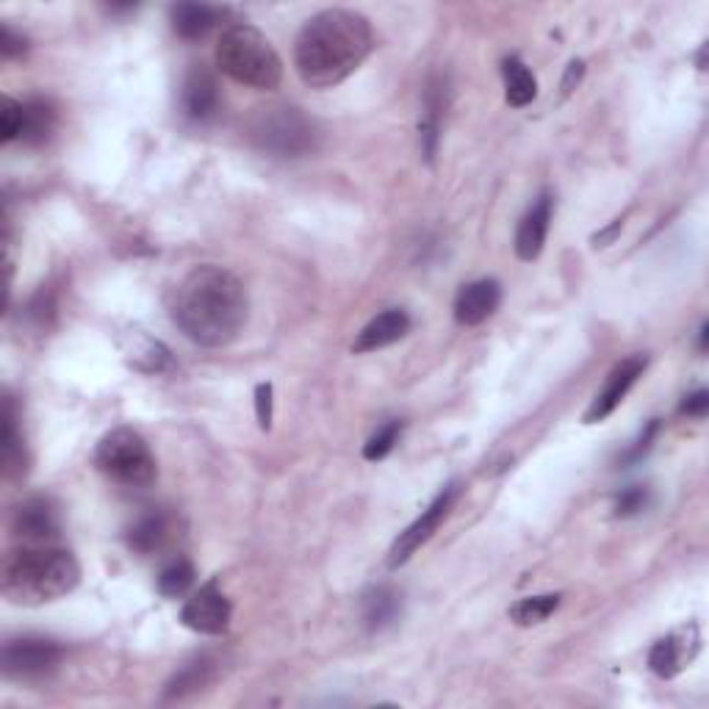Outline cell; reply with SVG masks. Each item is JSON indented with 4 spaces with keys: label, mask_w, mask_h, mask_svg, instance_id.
Instances as JSON below:
<instances>
[{
    "label": "cell",
    "mask_w": 709,
    "mask_h": 709,
    "mask_svg": "<svg viewBox=\"0 0 709 709\" xmlns=\"http://www.w3.org/2000/svg\"><path fill=\"white\" fill-rule=\"evenodd\" d=\"M247 288L233 272L202 263L195 266L172 294V322L200 347H227L247 322Z\"/></svg>",
    "instance_id": "6da1fadb"
},
{
    "label": "cell",
    "mask_w": 709,
    "mask_h": 709,
    "mask_svg": "<svg viewBox=\"0 0 709 709\" xmlns=\"http://www.w3.org/2000/svg\"><path fill=\"white\" fill-rule=\"evenodd\" d=\"M372 48V25L363 14L349 9H324L313 14L297 34L294 64L308 86L331 89L361 67Z\"/></svg>",
    "instance_id": "7a4b0ae2"
},
{
    "label": "cell",
    "mask_w": 709,
    "mask_h": 709,
    "mask_svg": "<svg viewBox=\"0 0 709 709\" xmlns=\"http://www.w3.org/2000/svg\"><path fill=\"white\" fill-rule=\"evenodd\" d=\"M78 582L80 565L73 551L28 544L7 557L0 590L12 605L37 607L73 594Z\"/></svg>",
    "instance_id": "3957f363"
},
{
    "label": "cell",
    "mask_w": 709,
    "mask_h": 709,
    "mask_svg": "<svg viewBox=\"0 0 709 709\" xmlns=\"http://www.w3.org/2000/svg\"><path fill=\"white\" fill-rule=\"evenodd\" d=\"M216 67L236 84L272 92L283 80V62L272 42L252 25L239 23L222 32L216 42Z\"/></svg>",
    "instance_id": "277c9868"
},
{
    "label": "cell",
    "mask_w": 709,
    "mask_h": 709,
    "mask_svg": "<svg viewBox=\"0 0 709 709\" xmlns=\"http://www.w3.org/2000/svg\"><path fill=\"white\" fill-rule=\"evenodd\" d=\"M247 136L263 153L277 159H300L316 150L319 128L302 109L286 103L261 105L247 123Z\"/></svg>",
    "instance_id": "5b68a950"
},
{
    "label": "cell",
    "mask_w": 709,
    "mask_h": 709,
    "mask_svg": "<svg viewBox=\"0 0 709 709\" xmlns=\"http://www.w3.org/2000/svg\"><path fill=\"white\" fill-rule=\"evenodd\" d=\"M95 465L123 488H150L159 477L156 455L136 430L116 427L95 449Z\"/></svg>",
    "instance_id": "8992f818"
},
{
    "label": "cell",
    "mask_w": 709,
    "mask_h": 709,
    "mask_svg": "<svg viewBox=\"0 0 709 709\" xmlns=\"http://www.w3.org/2000/svg\"><path fill=\"white\" fill-rule=\"evenodd\" d=\"M64 657V648L50 637L39 635H25L14 637L3 646V673L9 679H42L48 673H53L59 668Z\"/></svg>",
    "instance_id": "52a82bcc"
},
{
    "label": "cell",
    "mask_w": 709,
    "mask_h": 709,
    "mask_svg": "<svg viewBox=\"0 0 709 709\" xmlns=\"http://www.w3.org/2000/svg\"><path fill=\"white\" fill-rule=\"evenodd\" d=\"M458 496H460V485L449 483L447 488L440 490V494L430 501V508L422 510V515H419V519L413 521L408 530L399 532V538L394 540L391 551H388V565H391V569H399V565L408 563L410 557L416 555V551L422 549L430 538H433L435 530L440 526V521L447 519L449 510L455 508Z\"/></svg>",
    "instance_id": "ba28073f"
},
{
    "label": "cell",
    "mask_w": 709,
    "mask_h": 709,
    "mask_svg": "<svg viewBox=\"0 0 709 709\" xmlns=\"http://www.w3.org/2000/svg\"><path fill=\"white\" fill-rule=\"evenodd\" d=\"M233 607L227 601V596L222 594L220 585L209 582L202 585L195 596L184 605L181 610V621L184 626H189L191 632H200V635H225L227 626H231Z\"/></svg>",
    "instance_id": "9c48e42d"
},
{
    "label": "cell",
    "mask_w": 709,
    "mask_h": 709,
    "mask_svg": "<svg viewBox=\"0 0 709 709\" xmlns=\"http://www.w3.org/2000/svg\"><path fill=\"white\" fill-rule=\"evenodd\" d=\"M646 363H648L646 354H632V358H626V361L618 363V366L610 372V377H607L605 388L596 394L594 402H590V408L585 410V424L605 422L612 410L624 402L626 394H630V388L637 383V377L646 372Z\"/></svg>",
    "instance_id": "30bf717a"
},
{
    "label": "cell",
    "mask_w": 709,
    "mask_h": 709,
    "mask_svg": "<svg viewBox=\"0 0 709 709\" xmlns=\"http://www.w3.org/2000/svg\"><path fill=\"white\" fill-rule=\"evenodd\" d=\"M14 535H20L23 540L34 546L53 544L62 532V521L55 513L53 501L42 499V496H32V499L20 501L12 515Z\"/></svg>",
    "instance_id": "8fae6325"
},
{
    "label": "cell",
    "mask_w": 709,
    "mask_h": 709,
    "mask_svg": "<svg viewBox=\"0 0 709 709\" xmlns=\"http://www.w3.org/2000/svg\"><path fill=\"white\" fill-rule=\"evenodd\" d=\"M698 626L687 624V630H679L673 635L662 637V640L655 643L651 655H648V666L657 676L673 679L676 673L685 671L693 662V657L698 655Z\"/></svg>",
    "instance_id": "7c38bea8"
},
{
    "label": "cell",
    "mask_w": 709,
    "mask_h": 709,
    "mask_svg": "<svg viewBox=\"0 0 709 709\" xmlns=\"http://www.w3.org/2000/svg\"><path fill=\"white\" fill-rule=\"evenodd\" d=\"M501 302V286L494 277H483V281L465 283L455 297V319L465 327L483 324L496 313Z\"/></svg>",
    "instance_id": "4fadbf2b"
},
{
    "label": "cell",
    "mask_w": 709,
    "mask_h": 709,
    "mask_svg": "<svg viewBox=\"0 0 709 709\" xmlns=\"http://www.w3.org/2000/svg\"><path fill=\"white\" fill-rule=\"evenodd\" d=\"M551 195L544 191L538 200L532 202V209L526 211L524 220L519 222V231H515V252H519L521 261H535V258L544 252L546 236H549L551 225Z\"/></svg>",
    "instance_id": "5bb4252c"
},
{
    "label": "cell",
    "mask_w": 709,
    "mask_h": 709,
    "mask_svg": "<svg viewBox=\"0 0 709 709\" xmlns=\"http://www.w3.org/2000/svg\"><path fill=\"white\" fill-rule=\"evenodd\" d=\"M410 331V316L402 311V308H388L380 316H374L372 322L358 333V338L352 341V352L354 354H366V352H377L383 347H391L397 344L399 338L408 336Z\"/></svg>",
    "instance_id": "9a60e30c"
},
{
    "label": "cell",
    "mask_w": 709,
    "mask_h": 709,
    "mask_svg": "<svg viewBox=\"0 0 709 709\" xmlns=\"http://www.w3.org/2000/svg\"><path fill=\"white\" fill-rule=\"evenodd\" d=\"M184 111L195 123H209L220 111V86L206 67H191L184 80Z\"/></svg>",
    "instance_id": "2e32d148"
},
{
    "label": "cell",
    "mask_w": 709,
    "mask_h": 709,
    "mask_svg": "<svg viewBox=\"0 0 709 709\" xmlns=\"http://www.w3.org/2000/svg\"><path fill=\"white\" fill-rule=\"evenodd\" d=\"M123 352L136 372L161 374V372H170L172 369L170 349L141 331H130L128 336H125Z\"/></svg>",
    "instance_id": "e0dca14e"
},
{
    "label": "cell",
    "mask_w": 709,
    "mask_h": 709,
    "mask_svg": "<svg viewBox=\"0 0 709 709\" xmlns=\"http://www.w3.org/2000/svg\"><path fill=\"white\" fill-rule=\"evenodd\" d=\"M172 521L170 515L161 510H150V513L139 515L128 530V546L136 555H153L170 540Z\"/></svg>",
    "instance_id": "ac0fdd59"
},
{
    "label": "cell",
    "mask_w": 709,
    "mask_h": 709,
    "mask_svg": "<svg viewBox=\"0 0 709 709\" xmlns=\"http://www.w3.org/2000/svg\"><path fill=\"white\" fill-rule=\"evenodd\" d=\"M225 17V9L206 7V3H177L172 7V28L177 37L200 39Z\"/></svg>",
    "instance_id": "d6986e66"
},
{
    "label": "cell",
    "mask_w": 709,
    "mask_h": 709,
    "mask_svg": "<svg viewBox=\"0 0 709 709\" xmlns=\"http://www.w3.org/2000/svg\"><path fill=\"white\" fill-rule=\"evenodd\" d=\"M402 612V599L394 587L377 585L363 594V624L369 632H383L391 626Z\"/></svg>",
    "instance_id": "ffe728a7"
},
{
    "label": "cell",
    "mask_w": 709,
    "mask_h": 709,
    "mask_svg": "<svg viewBox=\"0 0 709 709\" xmlns=\"http://www.w3.org/2000/svg\"><path fill=\"white\" fill-rule=\"evenodd\" d=\"M55 123H59V114H55L53 103L42 98L25 100L23 103V130H20V139L23 145H45V141L53 136Z\"/></svg>",
    "instance_id": "44dd1931"
},
{
    "label": "cell",
    "mask_w": 709,
    "mask_h": 709,
    "mask_svg": "<svg viewBox=\"0 0 709 709\" xmlns=\"http://www.w3.org/2000/svg\"><path fill=\"white\" fill-rule=\"evenodd\" d=\"M501 75H505V98H508V103L513 109H524V105H530L532 100L538 98V80H535V75L530 73V67L521 59H515V55L505 59Z\"/></svg>",
    "instance_id": "7402d4cb"
},
{
    "label": "cell",
    "mask_w": 709,
    "mask_h": 709,
    "mask_svg": "<svg viewBox=\"0 0 709 709\" xmlns=\"http://www.w3.org/2000/svg\"><path fill=\"white\" fill-rule=\"evenodd\" d=\"M25 465H28V458H25L23 435L17 430V408H14V399L7 397V410H3V471H7V477H20V474H25Z\"/></svg>",
    "instance_id": "603a6c76"
},
{
    "label": "cell",
    "mask_w": 709,
    "mask_h": 709,
    "mask_svg": "<svg viewBox=\"0 0 709 709\" xmlns=\"http://www.w3.org/2000/svg\"><path fill=\"white\" fill-rule=\"evenodd\" d=\"M211 676H214V662H211L209 657H197V660L186 662V666L170 679V685H166L164 696L166 698L191 696V693L202 691V687L209 685Z\"/></svg>",
    "instance_id": "cb8c5ba5"
},
{
    "label": "cell",
    "mask_w": 709,
    "mask_h": 709,
    "mask_svg": "<svg viewBox=\"0 0 709 709\" xmlns=\"http://www.w3.org/2000/svg\"><path fill=\"white\" fill-rule=\"evenodd\" d=\"M563 596L560 594H546V596H530V599H521L519 605L510 607V621H515L519 626H535L544 624L546 618L560 607Z\"/></svg>",
    "instance_id": "d4e9b609"
},
{
    "label": "cell",
    "mask_w": 709,
    "mask_h": 709,
    "mask_svg": "<svg viewBox=\"0 0 709 709\" xmlns=\"http://www.w3.org/2000/svg\"><path fill=\"white\" fill-rule=\"evenodd\" d=\"M195 565L189 560H175L159 574V594L166 599H181L195 585Z\"/></svg>",
    "instance_id": "484cf974"
},
{
    "label": "cell",
    "mask_w": 709,
    "mask_h": 709,
    "mask_svg": "<svg viewBox=\"0 0 709 709\" xmlns=\"http://www.w3.org/2000/svg\"><path fill=\"white\" fill-rule=\"evenodd\" d=\"M399 433H402V422H388L386 427H380L363 447V458L366 460H383L394 447H397Z\"/></svg>",
    "instance_id": "4316f807"
},
{
    "label": "cell",
    "mask_w": 709,
    "mask_h": 709,
    "mask_svg": "<svg viewBox=\"0 0 709 709\" xmlns=\"http://www.w3.org/2000/svg\"><path fill=\"white\" fill-rule=\"evenodd\" d=\"M20 130H23V103L12 98H3V111H0V139L3 145L20 139Z\"/></svg>",
    "instance_id": "83f0119b"
},
{
    "label": "cell",
    "mask_w": 709,
    "mask_h": 709,
    "mask_svg": "<svg viewBox=\"0 0 709 709\" xmlns=\"http://www.w3.org/2000/svg\"><path fill=\"white\" fill-rule=\"evenodd\" d=\"M648 505V490L643 485H632V488L621 490L615 496V513L618 515H635Z\"/></svg>",
    "instance_id": "f1b7e54d"
},
{
    "label": "cell",
    "mask_w": 709,
    "mask_h": 709,
    "mask_svg": "<svg viewBox=\"0 0 709 709\" xmlns=\"http://www.w3.org/2000/svg\"><path fill=\"white\" fill-rule=\"evenodd\" d=\"M657 433H660V419H651V422H648V427L640 433V438L635 440V447L626 449V455H624V458H621V463H626V465L637 463V460H640L643 455H646L648 449H651V444H655Z\"/></svg>",
    "instance_id": "f546056e"
},
{
    "label": "cell",
    "mask_w": 709,
    "mask_h": 709,
    "mask_svg": "<svg viewBox=\"0 0 709 709\" xmlns=\"http://www.w3.org/2000/svg\"><path fill=\"white\" fill-rule=\"evenodd\" d=\"M256 413H258V424L261 430L272 427V386L270 383H261L256 388Z\"/></svg>",
    "instance_id": "4dcf8cb0"
},
{
    "label": "cell",
    "mask_w": 709,
    "mask_h": 709,
    "mask_svg": "<svg viewBox=\"0 0 709 709\" xmlns=\"http://www.w3.org/2000/svg\"><path fill=\"white\" fill-rule=\"evenodd\" d=\"M707 410H709V394L704 391V388L687 394L685 402L679 405V413H682V416H693V419H704L707 416Z\"/></svg>",
    "instance_id": "1f68e13d"
},
{
    "label": "cell",
    "mask_w": 709,
    "mask_h": 709,
    "mask_svg": "<svg viewBox=\"0 0 709 709\" xmlns=\"http://www.w3.org/2000/svg\"><path fill=\"white\" fill-rule=\"evenodd\" d=\"M25 50H28V42H25V37H17V34L9 28V25H3V28H0V53H3V59H14V55H23Z\"/></svg>",
    "instance_id": "d6a6232c"
},
{
    "label": "cell",
    "mask_w": 709,
    "mask_h": 709,
    "mask_svg": "<svg viewBox=\"0 0 709 709\" xmlns=\"http://www.w3.org/2000/svg\"><path fill=\"white\" fill-rule=\"evenodd\" d=\"M582 73H585V64H582V62H571L569 64V73H565V80H563L565 92H571V86L580 84Z\"/></svg>",
    "instance_id": "836d02e7"
},
{
    "label": "cell",
    "mask_w": 709,
    "mask_h": 709,
    "mask_svg": "<svg viewBox=\"0 0 709 709\" xmlns=\"http://www.w3.org/2000/svg\"><path fill=\"white\" fill-rule=\"evenodd\" d=\"M707 336H709V327L704 324V327H701V341H698V349H701V352L707 349Z\"/></svg>",
    "instance_id": "e575fe53"
}]
</instances>
